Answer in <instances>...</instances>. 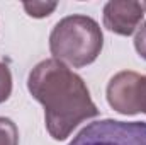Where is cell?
Returning <instances> with one entry per match:
<instances>
[{"instance_id": "6da1fadb", "label": "cell", "mask_w": 146, "mask_h": 145, "mask_svg": "<svg viewBox=\"0 0 146 145\" xmlns=\"http://www.w3.org/2000/svg\"><path fill=\"white\" fill-rule=\"evenodd\" d=\"M27 89L44 108V123L54 140H66L85 119L99 116L83 79L56 58L39 62L29 72Z\"/></svg>"}, {"instance_id": "7a4b0ae2", "label": "cell", "mask_w": 146, "mask_h": 145, "mask_svg": "<svg viewBox=\"0 0 146 145\" xmlns=\"http://www.w3.org/2000/svg\"><path fill=\"white\" fill-rule=\"evenodd\" d=\"M104 48L99 22L88 15L73 14L63 17L49 34L51 55L75 68L94 63Z\"/></svg>"}, {"instance_id": "3957f363", "label": "cell", "mask_w": 146, "mask_h": 145, "mask_svg": "<svg viewBox=\"0 0 146 145\" xmlns=\"http://www.w3.org/2000/svg\"><path fill=\"white\" fill-rule=\"evenodd\" d=\"M68 145H146L145 121L100 119L82 128Z\"/></svg>"}, {"instance_id": "277c9868", "label": "cell", "mask_w": 146, "mask_h": 145, "mask_svg": "<svg viewBox=\"0 0 146 145\" xmlns=\"http://www.w3.org/2000/svg\"><path fill=\"white\" fill-rule=\"evenodd\" d=\"M107 103L114 111L124 116H134L143 109L145 75L131 70L115 73L107 84Z\"/></svg>"}, {"instance_id": "5b68a950", "label": "cell", "mask_w": 146, "mask_h": 145, "mask_svg": "<svg viewBox=\"0 0 146 145\" xmlns=\"http://www.w3.org/2000/svg\"><path fill=\"white\" fill-rule=\"evenodd\" d=\"M145 10L134 0H110L104 5V28L119 36H131L141 24Z\"/></svg>"}, {"instance_id": "8992f818", "label": "cell", "mask_w": 146, "mask_h": 145, "mask_svg": "<svg viewBox=\"0 0 146 145\" xmlns=\"http://www.w3.org/2000/svg\"><path fill=\"white\" fill-rule=\"evenodd\" d=\"M0 145H19V128L5 116H0Z\"/></svg>"}, {"instance_id": "52a82bcc", "label": "cell", "mask_w": 146, "mask_h": 145, "mask_svg": "<svg viewBox=\"0 0 146 145\" xmlns=\"http://www.w3.org/2000/svg\"><path fill=\"white\" fill-rule=\"evenodd\" d=\"M24 10L34 17V19H42V17H48L54 12V9L58 7L56 2H26L24 5Z\"/></svg>"}, {"instance_id": "ba28073f", "label": "cell", "mask_w": 146, "mask_h": 145, "mask_svg": "<svg viewBox=\"0 0 146 145\" xmlns=\"http://www.w3.org/2000/svg\"><path fill=\"white\" fill-rule=\"evenodd\" d=\"M12 94V73L10 68L0 62V104L5 103Z\"/></svg>"}, {"instance_id": "9c48e42d", "label": "cell", "mask_w": 146, "mask_h": 145, "mask_svg": "<svg viewBox=\"0 0 146 145\" xmlns=\"http://www.w3.org/2000/svg\"><path fill=\"white\" fill-rule=\"evenodd\" d=\"M134 48L138 51V55L146 60V21L141 24V28H138L136 36H134Z\"/></svg>"}, {"instance_id": "30bf717a", "label": "cell", "mask_w": 146, "mask_h": 145, "mask_svg": "<svg viewBox=\"0 0 146 145\" xmlns=\"http://www.w3.org/2000/svg\"><path fill=\"white\" fill-rule=\"evenodd\" d=\"M141 113L146 114V75H145V96H143V109H141Z\"/></svg>"}, {"instance_id": "8fae6325", "label": "cell", "mask_w": 146, "mask_h": 145, "mask_svg": "<svg viewBox=\"0 0 146 145\" xmlns=\"http://www.w3.org/2000/svg\"><path fill=\"white\" fill-rule=\"evenodd\" d=\"M139 3H141V7H143V10L146 12V2H139Z\"/></svg>"}]
</instances>
